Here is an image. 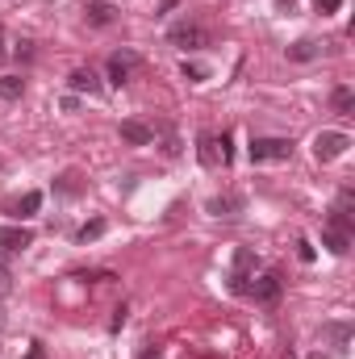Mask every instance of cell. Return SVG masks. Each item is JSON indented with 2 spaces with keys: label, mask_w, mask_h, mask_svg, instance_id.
Returning <instances> with one entry per match:
<instances>
[{
  "label": "cell",
  "mask_w": 355,
  "mask_h": 359,
  "mask_svg": "<svg viewBox=\"0 0 355 359\" xmlns=\"http://www.w3.org/2000/svg\"><path fill=\"white\" fill-rule=\"evenodd\" d=\"M347 147H351V138H347L343 130H322V134L314 138V159H318V163H330V159L347 155Z\"/></svg>",
  "instance_id": "cell-1"
},
{
  "label": "cell",
  "mask_w": 355,
  "mask_h": 359,
  "mask_svg": "<svg viewBox=\"0 0 355 359\" xmlns=\"http://www.w3.org/2000/svg\"><path fill=\"white\" fill-rule=\"evenodd\" d=\"M247 155H251V163H272V159H293V142H288V138H251Z\"/></svg>",
  "instance_id": "cell-2"
},
{
  "label": "cell",
  "mask_w": 355,
  "mask_h": 359,
  "mask_svg": "<svg viewBox=\"0 0 355 359\" xmlns=\"http://www.w3.org/2000/svg\"><path fill=\"white\" fill-rule=\"evenodd\" d=\"M168 42L180 46V50H201V46H209V34H205L196 21H176V25L168 29Z\"/></svg>",
  "instance_id": "cell-3"
},
{
  "label": "cell",
  "mask_w": 355,
  "mask_h": 359,
  "mask_svg": "<svg viewBox=\"0 0 355 359\" xmlns=\"http://www.w3.org/2000/svg\"><path fill=\"white\" fill-rule=\"evenodd\" d=\"M251 268H255V251H251V247H243V251L234 255V271H230V292H239V297H247V292H251Z\"/></svg>",
  "instance_id": "cell-4"
},
{
  "label": "cell",
  "mask_w": 355,
  "mask_h": 359,
  "mask_svg": "<svg viewBox=\"0 0 355 359\" xmlns=\"http://www.w3.org/2000/svg\"><path fill=\"white\" fill-rule=\"evenodd\" d=\"M134 67H138V55H134V50H117V55H109V84H113V88L130 84Z\"/></svg>",
  "instance_id": "cell-5"
},
{
  "label": "cell",
  "mask_w": 355,
  "mask_h": 359,
  "mask_svg": "<svg viewBox=\"0 0 355 359\" xmlns=\"http://www.w3.org/2000/svg\"><path fill=\"white\" fill-rule=\"evenodd\" d=\"M25 247H34V234L17 222V226H0V255H21Z\"/></svg>",
  "instance_id": "cell-6"
},
{
  "label": "cell",
  "mask_w": 355,
  "mask_h": 359,
  "mask_svg": "<svg viewBox=\"0 0 355 359\" xmlns=\"http://www.w3.org/2000/svg\"><path fill=\"white\" fill-rule=\"evenodd\" d=\"M280 288H284V284H280V271H267V276H260V280L251 284L247 297H255V301H264V305H276V301H280Z\"/></svg>",
  "instance_id": "cell-7"
},
{
  "label": "cell",
  "mask_w": 355,
  "mask_h": 359,
  "mask_svg": "<svg viewBox=\"0 0 355 359\" xmlns=\"http://www.w3.org/2000/svg\"><path fill=\"white\" fill-rule=\"evenodd\" d=\"M121 142H130V147H151V142H155V130H151L147 121L130 117V121H121Z\"/></svg>",
  "instance_id": "cell-8"
},
{
  "label": "cell",
  "mask_w": 355,
  "mask_h": 359,
  "mask_svg": "<svg viewBox=\"0 0 355 359\" xmlns=\"http://www.w3.org/2000/svg\"><path fill=\"white\" fill-rule=\"evenodd\" d=\"M196 155H201L205 168H217V163H222V138L209 134V130H201V134H196Z\"/></svg>",
  "instance_id": "cell-9"
},
{
  "label": "cell",
  "mask_w": 355,
  "mask_h": 359,
  "mask_svg": "<svg viewBox=\"0 0 355 359\" xmlns=\"http://www.w3.org/2000/svg\"><path fill=\"white\" fill-rule=\"evenodd\" d=\"M205 209H209V217H239V213L247 209V201H243L239 192H226V196H213Z\"/></svg>",
  "instance_id": "cell-10"
},
{
  "label": "cell",
  "mask_w": 355,
  "mask_h": 359,
  "mask_svg": "<svg viewBox=\"0 0 355 359\" xmlns=\"http://www.w3.org/2000/svg\"><path fill=\"white\" fill-rule=\"evenodd\" d=\"M322 247H326L330 255H347V251H351V230L326 222V230H322Z\"/></svg>",
  "instance_id": "cell-11"
},
{
  "label": "cell",
  "mask_w": 355,
  "mask_h": 359,
  "mask_svg": "<svg viewBox=\"0 0 355 359\" xmlns=\"http://www.w3.org/2000/svg\"><path fill=\"white\" fill-rule=\"evenodd\" d=\"M284 55H288V63H314V59L322 55V42H318V38H301V42H293Z\"/></svg>",
  "instance_id": "cell-12"
},
{
  "label": "cell",
  "mask_w": 355,
  "mask_h": 359,
  "mask_svg": "<svg viewBox=\"0 0 355 359\" xmlns=\"http://www.w3.org/2000/svg\"><path fill=\"white\" fill-rule=\"evenodd\" d=\"M84 17H88V25H113L117 21V8L109 0H88L84 4Z\"/></svg>",
  "instance_id": "cell-13"
},
{
  "label": "cell",
  "mask_w": 355,
  "mask_h": 359,
  "mask_svg": "<svg viewBox=\"0 0 355 359\" xmlns=\"http://www.w3.org/2000/svg\"><path fill=\"white\" fill-rule=\"evenodd\" d=\"M67 88L72 92H100V80H96V72H92V67H76V72H72V76H67Z\"/></svg>",
  "instance_id": "cell-14"
},
{
  "label": "cell",
  "mask_w": 355,
  "mask_h": 359,
  "mask_svg": "<svg viewBox=\"0 0 355 359\" xmlns=\"http://www.w3.org/2000/svg\"><path fill=\"white\" fill-rule=\"evenodd\" d=\"M38 209H42V192H25V196L13 205V217H17V222H25V217H34Z\"/></svg>",
  "instance_id": "cell-15"
},
{
  "label": "cell",
  "mask_w": 355,
  "mask_h": 359,
  "mask_svg": "<svg viewBox=\"0 0 355 359\" xmlns=\"http://www.w3.org/2000/svg\"><path fill=\"white\" fill-rule=\"evenodd\" d=\"M105 230H109V226H105V217H92V222H84V226L76 230V243H80V247H88V243H96Z\"/></svg>",
  "instance_id": "cell-16"
},
{
  "label": "cell",
  "mask_w": 355,
  "mask_h": 359,
  "mask_svg": "<svg viewBox=\"0 0 355 359\" xmlns=\"http://www.w3.org/2000/svg\"><path fill=\"white\" fill-rule=\"evenodd\" d=\"M330 104H335V113H343V117H351L355 113V92L343 84V88H335L330 92Z\"/></svg>",
  "instance_id": "cell-17"
},
{
  "label": "cell",
  "mask_w": 355,
  "mask_h": 359,
  "mask_svg": "<svg viewBox=\"0 0 355 359\" xmlns=\"http://www.w3.org/2000/svg\"><path fill=\"white\" fill-rule=\"evenodd\" d=\"M21 92H25L21 76H0V100H21Z\"/></svg>",
  "instance_id": "cell-18"
},
{
  "label": "cell",
  "mask_w": 355,
  "mask_h": 359,
  "mask_svg": "<svg viewBox=\"0 0 355 359\" xmlns=\"http://www.w3.org/2000/svg\"><path fill=\"white\" fill-rule=\"evenodd\" d=\"M180 76H184L188 84H201V80H209V67H201V63H188V59H184V63H180Z\"/></svg>",
  "instance_id": "cell-19"
},
{
  "label": "cell",
  "mask_w": 355,
  "mask_h": 359,
  "mask_svg": "<svg viewBox=\"0 0 355 359\" xmlns=\"http://www.w3.org/2000/svg\"><path fill=\"white\" fill-rule=\"evenodd\" d=\"M326 334L339 343V351H347V343H351V326H343V322H335V326H326Z\"/></svg>",
  "instance_id": "cell-20"
},
{
  "label": "cell",
  "mask_w": 355,
  "mask_h": 359,
  "mask_svg": "<svg viewBox=\"0 0 355 359\" xmlns=\"http://www.w3.org/2000/svg\"><path fill=\"white\" fill-rule=\"evenodd\" d=\"M335 213L355 217V192H351V188H343V192H339V201H335Z\"/></svg>",
  "instance_id": "cell-21"
},
{
  "label": "cell",
  "mask_w": 355,
  "mask_h": 359,
  "mask_svg": "<svg viewBox=\"0 0 355 359\" xmlns=\"http://www.w3.org/2000/svg\"><path fill=\"white\" fill-rule=\"evenodd\" d=\"M76 280H84V284H100V280H117L113 271H76Z\"/></svg>",
  "instance_id": "cell-22"
},
{
  "label": "cell",
  "mask_w": 355,
  "mask_h": 359,
  "mask_svg": "<svg viewBox=\"0 0 355 359\" xmlns=\"http://www.w3.org/2000/svg\"><path fill=\"white\" fill-rule=\"evenodd\" d=\"M163 155H168V159H176L180 155V138L172 134V130H163Z\"/></svg>",
  "instance_id": "cell-23"
},
{
  "label": "cell",
  "mask_w": 355,
  "mask_h": 359,
  "mask_svg": "<svg viewBox=\"0 0 355 359\" xmlns=\"http://www.w3.org/2000/svg\"><path fill=\"white\" fill-rule=\"evenodd\" d=\"M76 172H63V176H59V184H55V188H59V192H80V184H76Z\"/></svg>",
  "instance_id": "cell-24"
},
{
  "label": "cell",
  "mask_w": 355,
  "mask_h": 359,
  "mask_svg": "<svg viewBox=\"0 0 355 359\" xmlns=\"http://www.w3.org/2000/svg\"><path fill=\"white\" fill-rule=\"evenodd\" d=\"M314 255H318V251H314V243H309V238H301V243H297V259H301V264H314Z\"/></svg>",
  "instance_id": "cell-25"
},
{
  "label": "cell",
  "mask_w": 355,
  "mask_h": 359,
  "mask_svg": "<svg viewBox=\"0 0 355 359\" xmlns=\"http://www.w3.org/2000/svg\"><path fill=\"white\" fill-rule=\"evenodd\" d=\"M126 318H130V309H126V305H117V309H113V318H109V330L117 334V330L126 326Z\"/></svg>",
  "instance_id": "cell-26"
},
{
  "label": "cell",
  "mask_w": 355,
  "mask_h": 359,
  "mask_svg": "<svg viewBox=\"0 0 355 359\" xmlns=\"http://www.w3.org/2000/svg\"><path fill=\"white\" fill-rule=\"evenodd\" d=\"M314 8H318L322 17H330V13H339V8H343V0H314Z\"/></svg>",
  "instance_id": "cell-27"
},
{
  "label": "cell",
  "mask_w": 355,
  "mask_h": 359,
  "mask_svg": "<svg viewBox=\"0 0 355 359\" xmlns=\"http://www.w3.org/2000/svg\"><path fill=\"white\" fill-rule=\"evenodd\" d=\"M13 55H17V59H34V42H17Z\"/></svg>",
  "instance_id": "cell-28"
},
{
  "label": "cell",
  "mask_w": 355,
  "mask_h": 359,
  "mask_svg": "<svg viewBox=\"0 0 355 359\" xmlns=\"http://www.w3.org/2000/svg\"><path fill=\"white\" fill-rule=\"evenodd\" d=\"M25 359H46V351H42V343H29V351H25Z\"/></svg>",
  "instance_id": "cell-29"
},
{
  "label": "cell",
  "mask_w": 355,
  "mask_h": 359,
  "mask_svg": "<svg viewBox=\"0 0 355 359\" xmlns=\"http://www.w3.org/2000/svg\"><path fill=\"white\" fill-rule=\"evenodd\" d=\"M180 0H159V13H168V8H176Z\"/></svg>",
  "instance_id": "cell-30"
},
{
  "label": "cell",
  "mask_w": 355,
  "mask_h": 359,
  "mask_svg": "<svg viewBox=\"0 0 355 359\" xmlns=\"http://www.w3.org/2000/svg\"><path fill=\"white\" fill-rule=\"evenodd\" d=\"M0 292H8V271L0 268Z\"/></svg>",
  "instance_id": "cell-31"
},
{
  "label": "cell",
  "mask_w": 355,
  "mask_h": 359,
  "mask_svg": "<svg viewBox=\"0 0 355 359\" xmlns=\"http://www.w3.org/2000/svg\"><path fill=\"white\" fill-rule=\"evenodd\" d=\"M142 359H159V347H147V351H142Z\"/></svg>",
  "instance_id": "cell-32"
},
{
  "label": "cell",
  "mask_w": 355,
  "mask_h": 359,
  "mask_svg": "<svg viewBox=\"0 0 355 359\" xmlns=\"http://www.w3.org/2000/svg\"><path fill=\"white\" fill-rule=\"evenodd\" d=\"M309 359H330V355H322V351H318V355H309Z\"/></svg>",
  "instance_id": "cell-33"
},
{
  "label": "cell",
  "mask_w": 355,
  "mask_h": 359,
  "mask_svg": "<svg viewBox=\"0 0 355 359\" xmlns=\"http://www.w3.org/2000/svg\"><path fill=\"white\" fill-rule=\"evenodd\" d=\"M0 168H4V159H0Z\"/></svg>",
  "instance_id": "cell-34"
},
{
  "label": "cell",
  "mask_w": 355,
  "mask_h": 359,
  "mask_svg": "<svg viewBox=\"0 0 355 359\" xmlns=\"http://www.w3.org/2000/svg\"><path fill=\"white\" fill-rule=\"evenodd\" d=\"M0 59H4V50H0Z\"/></svg>",
  "instance_id": "cell-35"
},
{
  "label": "cell",
  "mask_w": 355,
  "mask_h": 359,
  "mask_svg": "<svg viewBox=\"0 0 355 359\" xmlns=\"http://www.w3.org/2000/svg\"><path fill=\"white\" fill-rule=\"evenodd\" d=\"M0 322H4V318H0Z\"/></svg>",
  "instance_id": "cell-36"
}]
</instances>
